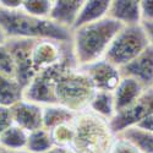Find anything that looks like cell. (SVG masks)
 Masks as SVG:
<instances>
[{"label": "cell", "instance_id": "obj_12", "mask_svg": "<svg viewBox=\"0 0 153 153\" xmlns=\"http://www.w3.org/2000/svg\"><path fill=\"white\" fill-rule=\"evenodd\" d=\"M108 17L115 20L124 26H137L141 25V10L140 1H110Z\"/></svg>", "mask_w": 153, "mask_h": 153}, {"label": "cell", "instance_id": "obj_13", "mask_svg": "<svg viewBox=\"0 0 153 153\" xmlns=\"http://www.w3.org/2000/svg\"><path fill=\"white\" fill-rule=\"evenodd\" d=\"M109 6L110 1H83V5L72 27V31L85 26V25L93 23L107 17Z\"/></svg>", "mask_w": 153, "mask_h": 153}, {"label": "cell", "instance_id": "obj_25", "mask_svg": "<svg viewBox=\"0 0 153 153\" xmlns=\"http://www.w3.org/2000/svg\"><path fill=\"white\" fill-rule=\"evenodd\" d=\"M135 126L140 127V129H142V130L153 132V114L146 117L143 120H141V121H140L137 125H135Z\"/></svg>", "mask_w": 153, "mask_h": 153}, {"label": "cell", "instance_id": "obj_23", "mask_svg": "<svg viewBox=\"0 0 153 153\" xmlns=\"http://www.w3.org/2000/svg\"><path fill=\"white\" fill-rule=\"evenodd\" d=\"M12 125H14V121H12L10 108L0 107V135Z\"/></svg>", "mask_w": 153, "mask_h": 153}, {"label": "cell", "instance_id": "obj_21", "mask_svg": "<svg viewBox=\"0 0 153 153\" xmlns=\"http://www.w3.org/2000/svg\"><path fill=\"white\" fill-rule=\"evenodd\" d=\"M53 1H22V9L27 14L41 17V19H49V12L52 9Z\"/></svg>", "mask_w": 153, "mask_h": 153}, {"label": "cell", "instance_id": "obj_18", "mask_svg": "<svg viewBox=\"0 0 153 153\" xmlns=\"http://www.w3.org/2000/svg\"><path fill=\"white\" fill-rule=\"evenodd\" d=\"M28 132L12 125L0 135V146L7 149H26Z\"/></svg>", "mask_w": 153, "mask_h": 153}, {"label": "cell", "instance_id": "obj_15", "mask_svg": "<svg viewBox=\"0 0 153 153\" xmlns=\"http://www.w3.org/2000/svg\"><path fill=\"white\" fill-rule=\"evenodd\" d=\"M117 136L129 141L141 153H153V132L142 130L137 126H131Z\"/></svg>", "mask_w": 153, "mask_h": 153}, {"label": "cell", "instance_id": "obj_6", "mask_svg": "<svg viewBox=\"0 0 153 153\" xmlns=\"http://www.w3.org/2000/svg\"><path fill=\"white\" fill-rule=\"evenodd\" d=\"M151 114H153V87L146 88L130 108L115 114L114 118L109 120L110 129L114 134L118 135L127 127L137 125Z\"/></svg>", "mask_w": 153, "mask_h": 153}, {"label": "cell", "instance_id": "obj_5", "mask_svg": "<svg viewBox=\"0 0 153 153\" xmlns=\"http://www.w3.org/2000/svg\"><path fill=\"white\" fill-rule=\"evenodd\" d=\"M149 45L147 34L141 25L124 26L111 41L103 59L120 69L136 59Z\"/></svg>", "mask_w": 153, "mask_h": 153}, {"label": "cell", "instance_id": "obj_28", "mask_svg": "<svg viewBox=\"0 0 153 153\" xmlns=\"http://www.w3.org/2000/svg\"><path fill=\"white\" fill-rule=\"evenodd\" d=\"M0 153H31L27 149H7L0 146Z\"/></svg>", "mask_w": 153, "mask_h": 153}, {"label": "cell", "instance_id": "obj_8", "mask_svg": "<svg viewBox=\"0 0 153 153\" xmlns=\"http://www.w3.org/2000/svg\"><path fill=\"white\" fill-rule=\"evenodd\" d=\"M14 125L21 127L25 131L33 132L43 129V107L25 99L10 107Z\"/></svg>", "mask_w": 153, "mask_h": 153}, {"label": "cell", "instance_id": "obj_24", "mask_svg": "<svg viewBox=\"0 0 153 153\" xmlns=\"http://www.w3.org/2000/svg\"><path fill=\"white\" fill-rule=\"evenodd\" d=\"M140 10L142 21H153V0L140 1Z\"/></svg>", "mask_w": 153, "mask_h": 153}, {"label": "cell", "instance_id": "obj_10", "mask_svg": "<svg viewBox=\"0 0 153 153\" xmlns=\"http://www.w3.org/2000/svg\"><path fill=\"white\" fill-rule=\"evenodd\" d=\"M145 90L146 88L136 80L130 77H123L117 90L113 92L115 114H119L130 108L143 93Z\"/></svg>", "mask_w": 153, "mask_h": 153}, {"label": "cell", "instance_id": "obj_26", "mask_svg": "<svg viewBox=\"0 0 153 153\" xmlns=\"http://www.w3.org/2000/svg\"><path fill=\"white\" fill-rule=\"evenodd\" d=\"M141 26L147 34L149 44L153 47V21H141Z\"/></svg>", "mask_w": 153, "mask_h": 153}, {"label": "cell", "instance_id": "obj_4", "mask_svg": "<svg viewBox=\"0 0 153 153\" xmlns=\"http://www.w3.org/2000/svg\"><path fill=\"white\" fill-rule=\"evenodd\" d=\"M71 127L72 137L68 147L75 153H110L117 140L109 120L88 108L76 114Z\"/></svg>", "mask_w": 153, "mask_h": 153}, {"label": "cell", "instance_id": "obj_7", "mask_svg": "<svg viewBox=\"0 0 153 153\" xmlns=\"http://www.w3.org/2000/svg\"><path fill=\"white\" fill-rule=\"evenodd\" d=\"M80 69L87 75L96 91L113 93L123 79L119 68L111 65L104 59Z\"/></svg>", "mask_w": 153, "mask_h": 153}, {"label": "cell", "instance_id": "obj_16", "mask_svg": "<svg viewBox=\"0 0 153 153\" xmlns=\"http://www.w3.org/2000/svg\"><path fill=\"white\" fill-rule=\"evenodd\" d=\"M23 88L15 79L0 75V107L10 108L22 99Z\"/></svg>", "mask_w": 153, "mask_h": 153}, {"label": "cell", "instance_id": "obj_14", "mask_svg": "<svg viewBox=\"0 0 153 153\" xmlns=\"http://www.w3.org/2000/svg\"><path fill=\"white\" fill-rule=\"evenodd\" d=\"M77 113H74L60 105H45L43 107V129L50 131L55 127L69 124L74 120Z\"/></svg>", "mask_w": 153, "mask_h": 153}, {"label": "cell", "instance_id": "obj_9", "mask_svg": "<svg viewBox=\"0 0 153 153\" xmlns=\"http://www.w3.org/2000/svg\"><path fill=\"white\" fill-rule=\"evenodd\" d=\"M123 77H130L141 83L145 88L153 87V47L147 49L127 65L119 69Z\"/></svg>", "mask_w": 153, "mask_h": 153}, {"label": "cell", "instance_id": "obj_1", "mask_svg": "<svg viewBox=\"0 0 153 153\" xmlns=\"http://www.w3.org/2000/svg\"><path fill=\"white\" fill-rule=\"evenodd\" d=\"M39 72H43L52 82L58 105L74 113L88 108L96 90L87 75L76 65L72 52L60 62Z\"/></svg>", "mask_w": 153, "mask_h": 153}, {"label": "cell", "instance_id": "obj_11", "mask_svg": "<svg viewBox=\"0 0 153 153\" xmlns=\"http://www.w3.org/2000/svg\"><path fill=\"white\" fill-rule=\"evenodd\" d=\"M83 5V1L77 0H60V1H53L52 9L49 12V19L55 22L59 26L72 31V27L79 16V12Z\"/></svg>", "mask_w": 153, "mask_h": 153}, {"label": "cell", "instance_id": "obj_27", "mask_svg": "<svg viewBox=\"0 0 153 153\" xmlns=\"http://www.w3.org/2000/svg\"><path fill=\"white\" fill-rule=\"evenodd\" d=\"M47 153H75V152L65 146H53Z\"/></svg>", "mask_w": 153, "mask_h": 153}, {"label": "cell", "instance_id": "obj_19", "mask_svg": "<svg viewBox=\"0 0 153 153\" xmlns=\"http://www.w3.org/2000/svg\"><path fill=\"white\" fill-rule=\"evenodd\" d=\"M54 146L50 132L45 129H39L28 134L26 149L31 153H47Z\"/></svg>", "mask_w": 153, "mask_h": 153}, {"label": "cell", "instance_id": "obj_3", "mask_svg": "<svg viewBox=\"0 0 153 153\" xmlns=\"http://www.w3.org/2000/svg\"><path fill=\"white\" fill-rule=\"evenodd\" d=\"M123 27V23L107 16L71 31V49L77 68L103 59L111 41Z\"/></svg>", "mask_w": 153, "mask_h": 153}, {"label": "cell", "instance_id": "obj_22", "mask_svg": "<svg viewBox=\"0 0 153 153\" xmlns=\"http://www.w3.org/2000/svg\"><path fill=\"white\" fill-rule=\"evenodd\" d=\"M110 153H141L134 145H131L129 141L117 136V140L114 142V146L110 151Z\"/></svg>", "mask_w": 153, "mask_h": 153}, {"label": "cell", "instance_id": "obj_29", "mask_svg": "<svg viewBox=\"0 0 153 153\" xmlns=\"http://www.w3.org/2000/svg\"><path fill=\"white\" fill-rule=\"evenodd\" d=\"M5 42H6V37H5L4 32L1 31V28H0V44H3V43H5Z\"/></svg>", "mask_w": 153, "mask_h": 153}, {"label": "cell", "instance_id": "obj_20", "mask_svg": "<svg viewBox=\"0 0 153 153\" xmlns=\"http://www.w3.org/2000/svg\"><path fill=\"white\" fill-rule=\"evenodd\" d=\"M0 75L10 79H15L16 76L14 58L5 43L0 44Z\"/></svg>", "mask_w": 153, "mask_h": 153}, {"label": "cell", "instance_id": "obj_2", "mask_svg": "<svg viewBox=\"0 0 153 153\" xmlns=\"http://www.w3.org/2000/svg\"><path fill=\"white\" fill-rule=\"evenodd\" d=\"M0 28L6 39H50L70 43L72 32L50 19H41L27 14L21 7L5 9L0 6Z\"/></svg>", "mask_w": 153, "mask_h": 153}, {"label": "cell", "instance_id": "obj_17", "mask_svg": "<svg viewBox=\"0 0 153 153\" xmlns=\"http://www.w3.org/2000/svg\"><path fill=\"white\" fill-rule=\"evenodd\" d=\"M88 109L93 111L97 115L110 120L115 115V108H114V97L111 92H102L96 91Z\"/></svg>", "mask_w": 153, "mask_h": 153}]
</instances>
